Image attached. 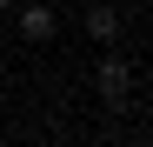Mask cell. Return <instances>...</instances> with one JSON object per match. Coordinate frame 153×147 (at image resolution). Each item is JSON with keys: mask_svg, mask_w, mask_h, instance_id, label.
Returning <instances> with one entry per match:
<instances>
[{"mask_svg": "<svg viewBox=\"0 0 153 147\" xmlns=\"http://www.w3.org/2000/svg\"><path fill=\"white\" fill-rule=\"evenodd\" d=\"M13 14H20V40H27V47H47V40L60 34L53 0H13Z\"/></svg>", "mask_w": 153, "mask_h": 147, "instance_id": "1", "label": "cell"}, {"mask_svg": "<svg viewBox=\"0 0 153 147\" xmlns=\"http://www.w3.org/2000/svg\"><path fill=\"white\" fill-rule=\"evenodd\" d=\"M93 87H100V100H107V107H126V94H133V67H126L120 54H100Z\"/></svg>", "mask_w": 153, "mask_h": 147, "instance_id": "2", "label": "cell"}, {"mask_svg": "<svg viewBox=\"0 0 153 147\" xmlns=\"http://www.w3.org/2000/svg\"><path fill=\"white\" fill-rule=\"evenodd\" d=\"M87 40H93V47H113V40H120V7L93 0V7H87Z\"/></svg>", "mask_w": 153, "mask_h": 147, "instance_id": "3", "label": "cell"}, {"mask_svg": "<svg viewBox=\"0 0 153 147\" xmlns=\"http://www.w3.org/2000/svg\"><path fill=\"white\" fill-rule=\"evenodd\" d=\"M7 7H13V0H0V14H7Z\"/></svg>", "mask_w": 153, "mask_h": 147, "instance_id": "4", "label": "cell"}]
</instances>
